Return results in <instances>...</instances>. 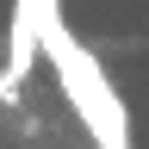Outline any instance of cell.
<instances>
[{
	"mask_svg": "<svg viewBox=\"0 0 149 149\" xmlns=\"http://www.w3.org/2000/svg\"><path fill=\"white\" fill-rule=\"evenodd\" d=\"M44 56H50L56 81H62V93H68V106L81 112V124H87L93 149H130V124H124V100L112 93L106 68H100V56H93L87 44H74L62 19H44Z\"/></svg>",
	"mask_w": 149,
	"mask_h": 149,
	"instance_id": "obj_1",
	"label": "cell"
},
{
	"mask_svg": "<svg viewBox=\"0 0 149 149\" xmlns=\"http://www.w3.org/2000/svg\"><path fill=\"white\" fill-rule=\"evenodd\" d=\"M37 50H44V19H37V0H19L13 6V31H6V68H0V100H13L19 81L37 68Z\"/></svg>",
	"mask_w": 149,
	"mask_h": 149,
	"instance_id": "obj_2",
	"label": "cell"
},
{
	"mask_svg": "<svg viewBox=\"0 0 149 149\" xmlns=\"http://www.w3.org/2000/svg\"><path fill=\"white\" fill-rule=\"evenodd\" d=\"M37 19H62V0H37Z\"/></svg>",
	"mask_w": 149,
	"mask_h": 149,
	"instance_id": "obj_3",
	"label": "cell"
}]
</instances>
